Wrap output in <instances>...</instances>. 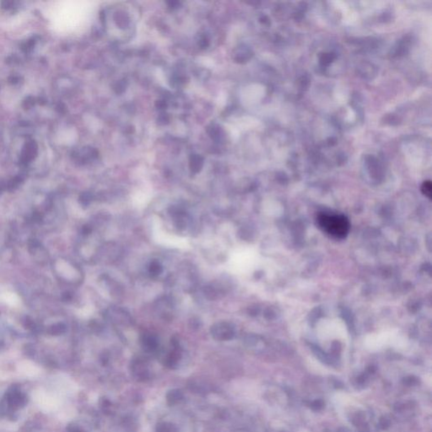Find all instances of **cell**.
Instances as JSON below:
<instances>
[{"mask_svg":"<svg viewBox=\"0 0 432 432\" xmlns=\"http://www.w3.org/2000/svg\"><path fill=\"white\" fill-rule=\"evenodd\" d=\"M159 432H177L176 428L173 427L172 425H168V424H163V425H160Z\"/></svg>","mask_w":432,"mask_h":432,"instance_id":"obj_6","label":"cell"},{"mask_svg":"<svg viewBox=\"0 0 432 432\" xmlns=\"http://www.w3.org/2000/svg\"><path fill=\"white\" fill-rule=\"evenodd\" d=\"M213 337L218 340L231 339L233 336V331L226 323H218L211 328Z\"/></svg>","mask_w":432,"mask_h":432,"instance_id":"obj_2","label":"cell"},{"mask_svg":"<svg viewBox=\"0 0 432 432\" xmlns=\"http://www.w3.org/2000/svg\"><path fill=\"white\" fill-rule=\"evenodd\" d=\"M162 270H163V268H162V264L158 261H152L150 263L149 272L151 276H154V277L158 276L162 274Z\"/></svg>","mask_w":432,"mask_h":432,"instance_id":"obj_3","label":"cell"},{"mask_svg":"<svg viewBox=\"0 0 432 432\" xmlns=\"http://www.w3.org/2000/svg\"><path fill=\"white\" fill-rule=\"evenodd\" d=\"M422 192L426 197L430 198L432 194V187L430 181H425L422 186Z\"/></svg>","mask_w":432,"mask_h":432,"instance_id":"obj_5","label":"cell"},{"mask_svg":"<svg viewBox=\"0 0 432 432\" xmlns=\"http://www.w3.org/2000/svg\"><path fill=\"white\" fill-rule=\"evenodd\" d=\"M143 342H144L145 346H146V348L149 349V350H154V349L157 347V345H158L157 338H155V336L153 335H145V338H144Z\"/></svg>","mask_w":432,"mask_h":432,"instance_id":"obj_4","label":"cell"},{"mask_svg":"<svg viewBox=\"0 0 432 432\" xmlns=\"http://www.w3.org/2000/svg\"><path fill=\"white\" fill-rule=\"evenodd\" d=\"M316 221L323 232L335 239L346 238L350 232V221L345 215L321 214Z\"/></svg>","mask_w":432,"mask_h":432,"instance_id":"obj_1","label":"cell"}]
</instances>
